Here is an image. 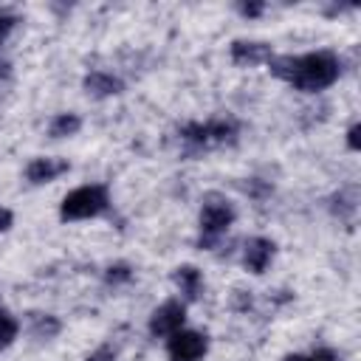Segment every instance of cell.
Instances as JSON below:
<instances>
[{
	"label": "cell",
	"instance_id": "cell-20",
	"mask_svg": "<svg viewBox=\"0 0 361 361\" xmlns=\"http://www.w3.org/2000/svg\"><path fill=\"white\" fill-rule=\"evenodd\" d=\"M240 11H243L245 17H257V14L262 11V3H240Z\"/></svg>",
	"mask_w": 361,
	"mask_h": 361
},
{
	"label": "cell",
	"instance_id": "cell-13",
	"mask_svg": "<svg viewBox=\"0 0 361 361\" xmlns=\"http://www.w3.org/2000/svg\"><path fill=\"white\" fill-rule=\"evenodd\" d=\"M17 330H20L17 319L8 310H0V350H6L17 338Z\"/></svg>",
	"mask_w": 361,
	"mask_h": 361
},
{
	"label": "cell",
	"instance_id": "cell-1",
	"mask_svg": "<svg viewBox=\"0 0 361 361\" xmlns=\"http://www.w3.org/2000/svg\"><path fill=\"white\" fill-rule=\"evenodd\" d=\"M271 73L290 82L299 90H324L338 79V59L330 51H316L305 56H271Z\"/></svg>",
	"mask_w": 361,
	"mask_h": 361
},
{
	"label": "cell",
	"instance_id": "cell-12",
	"mask_svg": "<svg viewBox=\"0 0 361 361\" xmlns=\"http://www.w3.org/2000/svg\"><path fill=\"white\" fill-rule=\"evenodd\" d=\"M79 127H82L79 116H73V113H59V116L51 121V135H54V138L76 135V133H79Z\"/></svg>",
	"mask_w": 361,
	"mask_h": 361
},
{
	"label": "cell",
	"instance_id": "cell-6",
	"mask_svg": "<svg viewBox=\"0 0 361 361\" xmlns=\"http://www.w3.org/2000/svg\"><path fill=\"white\" fill-rule=\"evenodd\" d=\"M186 319V307L180 302H164L161 307H155V313L149 316V333L152 336H172L183 327Z\"/></svg>",
	"mask_w": 361,
	"mask_h": 361
},
{
	"label": "cell",
	"instance_id": "cell-10",
	"mask_svg": "<svg viewBox=\"0 0 361 361\" xmlns=\"http://www.w3.org/2000/svg\"><path fill=\"white\" fill-rule=\"evenodd\" d=\"M82 85H85V90H87L90 96H113V93H121V87H124V85H121L116 76L102 73V71L87 73Z\"/></svg>",
	"mask_w": 361,
	"mask_h": 361
},
{
	"label": "cell",
	"instance_id": "cell-14",
	"mask_svg": "<svg viewBox=\"0 0 361 361\" xmlns=\"http://www.w3.org/2000/svg\"><path fill=\"white\" fill-rule=\"evenodd\" d=\"M56 333H59V322L54 316H37V322H34V336L37 338H51Z\"/></svg>",
	"mask_w": 361,
	"mask_h": 361
},
{
	"label": "cell",
	"instance_id": "cell-15",
	"mask_svg": "<svg viewBox=\"0 0 361 361\" xmlns=\"http://www.w3.org/2000/svg\"><path fill=\"white\" fill-rule=\"evenodd\" d=\"M285 361H336V355H333V350H316V353H310L307 358L305 355H288Z\"/></svg>",
	"mask_w": 361,
	"mask_h": 361
},
{
	"label": "cell",
	"instance_id": "cell-9",
	"mask_svg": "<svg viewBox=\"0 0 361 361\" xmlns=\"http://www.w3.org/2000/svg\"><path fill=\"white\" fill-rule=\"evenodd\" d=\"M62 172H68V161H62V158H34L25 169V178L31 183H48V180L59 178Z\"/></svg>",
	"mask_w": 361,
	"mask_h": 361
},
{
	"label": "cell",
	"instance_id": "cell-8",
	"mask_svg": "<svg viewBox=\"0 0 361 361\" xmlns=\"http://www.w3.org/2000/svg\"><path fill=\"white\" fill-rule=\"evenodd\" d=\"M231 59L237 65H259L271 59L268 42H251V39H234L231 42Z\"/></svg>",
	"mask_w": 361,
	"mask_h": 361
},
{
	"label": "cell",
	"instance_id": "cell-4",
	"mask_svg": "<svg viewBox=\"0 0 361 361\" xmlns=\"http://www.w3.org/2000/svg\"><path fill=\"white\" fill-rule=\"evenodd\" d=\"M180 135L192 144H200V147H214V144H226L237 135V124L234 121H223V118H214V121H206V124H186L180 130Z\"/></svg>",
	"mask_w": 361,
	"mask_h": 361
},
{
	"label": "cell",
	"instance_id": "cell-11",
	"mask_svg": "<svg viewBox=\"0 0 361 361\" xmlns=\"http://www.w3.org/2000/svg\"><path fill=\"white\" fill-rule=\"evenodd\" d=\"M172 279H175V285L180 288V293H183L186 299H197V293H200V288H203V276H200V271H197L195 265H180V268H175Z\"/></svg>",
	"mask_w": 361,
	"mask_h": 361
},
{
	"label": "cell",
	"instance_id": "cell-5",
	"mask_svg": "<svg viewBox=\"0 0 361 361\" xmlns=\"http://www.w3.org/2000/svg\"><path fill=\"white\" fill-rule=\"evenodd\" d=\"M206 336L195 333V330H178L169 336V344H166V353H169V361H200L206 355Z\"/></svg>",
	"mask_w": 361,
	"mask_h": 361
},
{
	"label": "cell",
	"instance_id": "cell-17",
	"mask_svg": "<svg viewBox=\"0 0 361 361\" xmlns=\"http://www.w3.org/2000/svg\"><path fill=\"white\" fill-rule=\"evenodd\" d=\"M11 28H14V17L11 14H6V11H0V45L6 42V37L11 34Z\"/></svg>",
	"mask_w": 361,
	"mask_h": 361
},
{
	"label": "cell",
	"instance_id": "cell-16",
	"mask_svg": "<svg viewBox=\"0 0 361 361\" xmlns=\"http://www.w3.org/2000/svg\"><path fill=\"white\" fill-rule=\"evenodd\" d=\"M133 274H130V268L127 265H110L107 268V282H127Z\"/></svg>",
	"mask_w": 361,
	"mask_h": 361
},
{
	"label": "cell",
	"instance_id": "cell-3",
	"mask_svg": "<svg viewBox=\"0 0 361 361\" xmlns=\"http://www.w3.org/2000/svg\"><path fill=\"white\" fill-rule=\"evenodd\" d=\"M234 223V206L220 195H206L200 209V245H212Z\"/></svg>",
	"mask_w": 361,
	"mask_h": 361
},
{
	"label": "cell",
	"instance_id": "cell-19",
	"mask_svg": "<svg viewBox=\"0 0 361 361\" xmlns=\"http://www.w3.org/2000/svg\"><path fill=\"white\" fill-rule=\"evenodd\" d=\"M87 361H116V353H113V347L104 344V347H99L96 353H90Z\"/></svg>",
	"mask_w": 361,
	"mask_h": 361
},
{
	"label": "cell",
	"instance_id": "cell-21",
	"mask_svg": "<svg viewBox=\"0 0 361 361\" xmlns=\"http://www.w3.org/2000/svg\"><path fill=\"white\" fill-rule=\"evenodd\" d=\"M11 223H14V214H11L8 209H3V206H0V231H8V228H11Z\"/></svg>",
	"mask_w": 361,
	"mask_h": 361
},
{
	"label": "cell",
	"instance_id": "cell-2",
	"mask_svg": "<svg viewBox=\"0 0 361 361\" xmlns=\"http://www.w3.org/2000/svg\"><path fill=\"white\" fill-rule=\"evenodd\" d=\"M107 209V189L93 183V186H79L73 192L65 195L59 217L62 220H85V217H96Z\"/></svg>",
	"mask_w": 361,
	"mask_h": 361
},
{
	"label": "cell",
	"instance_id": "cell-7",
	"mask_svg": "<svg viewBox=\"0 0 361 361\" xmlns=\"http://www.w3.org/2000/svg\"><path fill=\"white\" fill-rule=\"evenodd\" d=\"M271 257H274V243H271V240H265V237H251V240L245 243L243 262H245V268H248L251 274H262V271L268 268Z\"/></svg>",
	"mask_w": 361,
	"mask_h": 361
},
{
	"label": "cell",
	"instance_id": "cell-18",
	"mask_svg": "<svg viewBox=\"0 0 361 361\" xmlns=\"http://www.w3.org/2000/svg\"><path fill=\"white\" fill-rule=\"evenodd\" d=\"M347 147L350 149H361V124H353L347 130Z\"/></svg>",
	"mask_w": 361,
	"mask_h": 361
}]
</instances>
